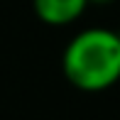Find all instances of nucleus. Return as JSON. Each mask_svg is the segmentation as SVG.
<instances>
[{
    "mask_svg": "<svg viewBox=\"0 0 120 120\" xmlns=\"http://www.w3.org/2000/svg\"><path fill=\"white\" fill-rule=\"evenodd\" d=\"M61 71L74 88L101 93L120 81V32L88 27L69 39L61 54Z\"/></svg>",
    "mask_w": 120,
    "mask_h": 120,
    "instance_id": "f257e3e1",
    "label": "nucleus"
},
{
    "mask_svg": "<svg viewBox=\"0 0 120 120\" xmlns=\"http://www.w3.org/2000/svg\"><path fill=\"white\" fill-rule=\"evenodd\" d=\"M39 22L49 27H66L76 22L88 8V0H32Z\"/></svg>",
    "mask_w": 120,
    "mask_h": 120,
    "instance_id": "f03ea898",
    "label": "nucleus"
},
{
    "mask_svg": "<svg viewBox=\"0 0 120 120\" xmlns=\"http://www.w3.org/2000/svg\"><path fill=\"white\" fill-rule=\"evenodd\" d=\"M113 0H88V5H110Z\"/></svg>",
    "mask_w": 120,
    "mask_h": 120,
    "instance_id": "7ed1b4c3",
    "label": "nucleus"
}]
</instances>
